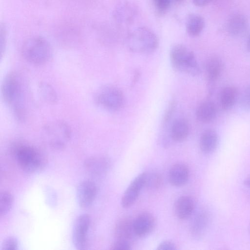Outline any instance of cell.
I'll return each instance as SVG.
<instances>
[{"instance_id":"5","label":"cell","mask_w":250,"mask_h":250,"mask_svg":"<svg viewBox=\"0 0 250 250\" xmlns=\"http://www.w3.org/2000/svg\"><path fill=\"white\" fill-rule=\"evenodd\" d=\"M169 56L171 65L175 70L191 76L200 73V68L194 53L185 45H173L170 50Z\"/></svg>"},{"instance_id":"16","label":"cell","mask_w":250,"mask_h":250,"mask_svg":"<svg viewBox=\"0 0 250 250\" xmlns=\"http://www.w3.org/2000/svg\"><path fill=\"white\" fill-rule=\"evenodd\" d=\"M248 21L246 17L241 14H235L229 19L226 24L227 32L233 36L243 34L247 30Z\"/></svg>"},{"instance_id":"8","label":"cell","mask_w":250,"mask_h":250,"mask_svg":"<svg viewBox=\"0 0 250 250\" xmlns=\"http://www.w3.org/2000/svg\"><path fill=\"white\" fill-rule=\"evenodd\" d=\"M90 225V218L88 214H81L77 218L72 232V241L76 249L82 250L86 249Z\"/></svg>"},{"instance_id":"15","label":"cell","mask_w":250,"mask_h":250,"mask_svg":"<svg viewBox=\"0 0 250 250\" xmlns=\"http://www.w3.org/2000/svg\"><path fill=\"white\" fill-rule=\"evenodd\" d=\"M109 166L108 160L101 156L89 157L84 163L86 171L90 175L96 176L104 174L107 170Z\"/></svg>"},{"instance_id":"12","label":"cell","mask_w":250,"mask_h":250,"mask_svg":"<svg viewBox=\"0 0 250 250\" xmlns=\"http://www.w3.org/2000/svg\"><path fill=\"white\" fill-rule=\"evenodd\" d=\"M154 216L148 212H144L133 221V229L135 234L138 237H144L150 233L155 226Z\"/></svg>"},{"instance_id":"37","label":"cell","mask_w":250,"mask_h":250,"mask_svg":"<svg viewBox=\"0 0 250 250\" xmlns=\"http://www.w3.org/2000/svg\"><path fill=\"white\" fill-rule=\"evenodd\" d=\"M247 47L248 51L250 53V35L249 36L247 41Z\"/></svg>"},{"instance_id":"32","label":"cell","mask_w":250,"mask_h":250,"mask_svg":"<svg viewBox=\"0 0 250 250\" xmlns=\"http://www.w3.org/2000/svg\"><path fill=\"white\" fill-rule=\"evenodd\" d=\"M112 250H130L131 249L129 241L124 240H116L110 246Z\"/></svg>"},{"instance_id":"19","label":"cell","mask_w":250,"mask_h":250,"mask_svg":"<svg viewBox=\"0 0 250 250\" xmlns=\"http://www.w3.org/2000/svg\"><path fill=\"white\" fill-rule=\"evenodd\" d=\"M222 60L218 56H211L206 61L205 68L207 76L210 81L217 80L221 75L224 68Z\"/></svg>"},{"instance_id":"21","label":"cell","mask_w":250,"mask_h":250,"mask_svg":"<svg viewBox=\"0 0 250 250\" xmlns=\"http://www.w3.org/2000/svg\"><path fill=\"white\" fill-rule=\"evenodd\" d=\"M205 25L204 18L197 14H189L186 20V27L188 35L192 37H196L200 35Z\"/></svg>"},{"instance_id":"38","label":"cell","mask_w":250,"mask_h":250,"mask_svg":"<svg viewBox=\"0 0 250 250\" xmlns=\"http://www.w3.org/2000/svg\"><path fill=\"white\" fill-rule=\"evenodd\" d=\"M184 0H175V1L178 3H181Z\"/></svg>"},{"instance_id":"24","label":"cell","mask_w":250,"mask_h":250,"mask_svg":"<svg viewBox=\"0 0 250 250\" xmlns=\"http://www.w3.org/2000/svg\"><path fill=\"white\" fill-rule=\"evenodd\" d=\"M237 88L233 85L224 87L220 94V103L222 109L225 110L230 109L235 104L238 98Z\"/></svg>"},{"instance_id":"26","label":"cell","mask_w":250,"mask_h":250,"mask_svg":"<svg viewBox=\"0 0 250 250\" xmlns=\"http://www.w3.org/2000/svg\"><path fill=\"white\" fill-rule=\"evenodd\" d=\"M12 195L8 191H2L0 195V216H5L10 210L13 204Z\"/></svg>"},{"instance_id":"6","label":"cell","mask_w":250,"mask_h":250,"mask_svg":"<svg viewBox=\"0 0 250 250\" xmlns=\"http://www.w3.org/2000/svg\"><path fill=\"white\" fill-rule=\"evenodd\" d=\"M94 100L99 106L110 111L119 110L125 103L122 91L112 85H104L100 87L95 94Z\"/></svg>"},{"instance_id":"3","label":"cell","mask_w":250,"mask_h":250,"mask_svg":"<svg viewBox=\"0 0 250 250\" xmlns=\"http://www.w3.org/2000/svg\"><path fill=\"white\" fill-rule=\"evenodd\" d=\"M21 53L28 62L34 64H42L50 59L52 48L50 43L44 37L35 36L28 38L23 42Z\"/></svg>"},{"instance_id":"7","label":"cell","mask_w":250,"mask_h":250,"mask_svg":"<svg viewBox=\"0 0 250 250\" xmlns=\"http://www.w3.org/2000/svg\"><path fill=\"white\" fill-rule=\"evenodd\" d=\"M42 133L48 140L49 145L56 149L63 148L71 136L69 125L60 120L46 124L42 128Z\"/></svg>"},{"instance_id":"30","label":"cell","mask_w":250,"mask_h":250,"mask_svg":"<svg viewBox=\"0 0 250 250\" xmlns=\"http://www.w3.org/2000/svg\"><path fill=\"white\" fill-rule=\"evenodd\" d=\"M18 247L17 239L13 236L7 237L5 239L1 245L2 250H17Z\"/></svg>"},{"instance_id":"29","label":"cell","mask_w":250,"mask_h":250,"mask_svg":"<svg viewBox=\"0 0 250 250\" xmlns=\"http://www.w3.org/2000/svg\"><path fill=\"white\" fill-rule=\"evenodd\" d=\"M240 105L244 110L250 111V85L247 86L242 93Z\"/></svg>"},{"instance_id":"13","label":"cell","mask_w":250,"mask_h":250,"mask_svg":"<svg viewBox=\"0 0 250 250\" xmlns=\"http://www.w3.org/2000/svg\"><path fill=\"white\" fill-rule=\"evenodd\" d=\"M211 214L208 210H202L195 216L191 231L196 238L202 237L206 233L211 223Z\"/></svg>"},{"instance_id":"9","label":"cell","mask_w":250,"mask_h":250,"mask_svg":"<svg viewBox=\"0 0 250 250\" xmlns=\"http://www.w3.org/2000/svg\"><path fill=\"white\" fill-rule=\"evenodd\" d=\"M137 13L136 6L130 1L123 0L119 2L113 11V18L119 25H127L133 21Z\"/></svg>"},{"instance_id":"20","label":"cell","mask_w":250,"mask_h":250,"mask_svg":"<svg viewBox=\"0 0 250 250\" xmlns=\"http://www.w3.org/2000/svg\"><path fill=\"white\" fill-rule=\"evenodd\" d=\"M217 114V109L215 104L210 101L202 103L196 111L197 119L201 122L208 123L212 121Z\"/></svg>"},{"instance_id":"25","label":"cell","mask_w":250,"mask_h":250,"mask_svg":"<svg viewBox=\"0 0 250 250\" xmlns=\"http://www.w3.org/2000/svg\"><path fill=\"white\" fill-rule=\"evenodd\" d=\"M39 92L42 99L48 104H54L58 100L54 89L46 83H42L40 84Z\"/></svg>"},{"instance_id":"10","label":"cell","mask_w":250,"mask_h":250,"mask_svg":"<svg viewBox=\"0 0 250 250\" xmlns=\"http://www.w3.org/2000/svg\"><path fill=\"white\" fill-rule=\"evenodd\" d=\"M146 172L136 176L125 190L121 199V205L124 208H128L136 202L141 189L145 187Z\"/></svg>"},{"instance_id":"2","label":"cell","mask_w":250,"mask_h":250,"mask_svg":"<svg viewBox=\"0 0 250 250\" xmlns=\"http://www.w3.org/2000/svg\"><path fill=\"white\" fill-rule=\"evenodd\" d=\"M12 153L20 168L29 173L41 171L46 164V158L35 147L22 143L17 144L12 148Z\"/></svg>"},{"instance_id":"1","label":"cell","mask_w":250,"mask_h":250,"mask_svg":"<svg viewBox=\"0 0 250 250\" xmlns=\"http://www.w3.org/2000/svg\"><path fill=\"white\" fill-rule=\"evenodd\" d=\"M26 89L22 76L16 72L8 73L1 85L3 100L10 106L15 116L20 121L24 120L26 116Z\"/></svg>"},{"instance_id":"34","label":"cell","mask_w":250,"mask_h":250,"mask_svg":"<svg viewBox=\"0 0 250 250\" xmlns=\"http://www.w3.org/2000/svg\"><path fill=\"white\" fill-rule=\"evenodd\" d=\"M157 249L159 250H176L177 248L176 244L173 242L165 240L159 244Z\"/></svg>"},{"instance_id":"17","label":"cell","mask_w":250,"mask_h":250,"mask_svg":"<svg viewBox=\"0 0 250 250\" xmlns=\"http://www.w3.org/2000/svg\"><path fill=\"white\" fill-rule=\"evenodd\" d=\"M195 207V201L191 197L182 196L179 197L175 203V212L180 219H186L192 214Z\"/></svg>"},{"instance_id":"31","label":"cell","mask_w":250,"mask_h":250,"mask_svg":"<svg viewBox=\"0 0 250 250\" xmlns=\"http://www.w3.org/2000/svg\"><path fill=\"white\" fill-rule=\"evenodd\" d=\"M7 30L4 24H1L0 27V56L2 57L6 45Z\"/></svg>"},{"instance_id":"23","label":"cell","mask_w":250,"mask_h":250,"mask_svg":"<svg viewBox=\"0 0 250 250\" xmlns=\"http://www.w3.org/2000/svg\"><path fill=\"white\" fill-rule=\"evenodd\" d=\"M189 131V127L188 121L183 118H178L172 124L170 136L174 141L180 142L187 138Z\"/></svg>"},{"instance_id":"22","label":"cell","mask_w":250,"mask_h":250,"mask_svg":"<svg viewBox=\"0 0 250 250\" xmlns=\"http://www.w3.org/2000/svg\"><path fill=\"white\" fill-rule=\"evenodd\" d=\"M114 234L116 240L129 241L135 234L133 229V221L128 218L119 220L116 224Z\"/></svg>"},{"instance_id":"36","label":"cell","mask_w":250,"mask_h":250,"mask_svg":"<svg viewBox=\"0 0 250 250\" xmlns=\"http://www.w3.org/2000/svg\"><path fill=\"white\" fill-rule=\"evenodd\" d=\"M243 185L246 190L250 194V174L245 179Z\"/></svg>"},{"instance_id":"28","label":"cell","mask_w":250,"mask_h":250,"mask_svg":"<svg viewBox=\"0 0 250 250\" xmlns=\"http://www.w3.org/2000/svg\"><path fill=\"white\" fill-rule=\"evenodd\" d=\"M155 11L159 16L164 15L169 8L171 0H151Z\"/></svg>"},{"instance_id":"14","label":"cell","mask_w":250,"mask_h":250,"mask_svg":"<svg viewBox=\"0 0 250 250\" xmlns=\"http://www.w3.org/2000/svg\"><path fill=\"white\" fill-rule=\"evenodd\" d=\"M189 177V169L187 165L183 163H177L170 168L168 179L170 184L174 187L184 185Z\"/></svg>"},{"instance_id":"35","label":"cell","mask_w":250,"mask_h":250,"mask_svg":"<svg viewBox=\"0 0 250 250\" xmlns=\"http://www.w3.org/2000/svg\"><path fill=\"white\" fill-rule=\"evenodd\" d=\"M213 0H192L193 3L194 5L198 7H204L209 3Z\"/></svg>"},{"instance_id":"11","label":"cell","mask_w":250,"mask_h":250,"mask_svg":"<svg viewBox=\"0 0 250 250\" xmlns=\"http://www.w3.org/2000/svg\"><path fill=\"white\" fill-rule=\"evenodd\" d=\"M97 193V188L92 181H82L77 187V198L80 207L87 208L94 202Z\"/></svg>"},{"instance_id":"4","label":"cell","mask_w":250,"mask_h":250,"mask_svg":"<svg viewBox=\"0 0 250 250\" xmlns=\"http://www.w3.org/2000/svg\"><path fill=\"white\" fill-rule=\"evenodd\" d=\"M126 43L128 48L133 52L149 54L157 49L159 40L153 31L142 26L134 29L128 34Z\"/></svg>"},{"instance_id":"39","label":"cell","mask_w":250,"mask_h":250,"mask_svg":"<svg viewBox=\"0 0 250 250\" xmlns=\"http://www.w3.org/2000/svg\"><path fill=\"white\" fill-rule=\"evenodd\" d=\"M248 232H249V235L250 238V224L248 227Z\"/></svg>"},{"instance_id":"18","label":"cell","mask_w":250,"mask_h":250,"mask_svg":"<svg viewBox=\"0 0 250 250\" xmlns=\"http://www.w3.org/2000/svg\"><path fill=\"white\" fill-rule=\"evenodd\" d=\"M218 143V134L213 129H208L204 130L200 136L199 146L201 150L204 153L213 152L216 148Z\"/></svg>"},{"instance_id":"33","label":"cell","mask_w":250,"mask_h":250,"mask_svg":"<svg viewBox=\"0 0 250 250\" xmlns=\"http://www.w3.org/2000/svg\"><path fill=\"white\" fill-rule=\"evenodd\" d=\"M176 108V102L174 100H172L165 113L163 118V123L167 124L173 116V113Z\"/></svg>"},{"instance_id":"27","label":"cell","mask_w":250,"mask_h":250,"mask_svg":"<svg viewBox=\"0 0 250 250\" xmlns=\"http://www.w3.org/2000/svg\"><path fill=\"white\" fill-rule=\"evenodd\" d=\"M162 178L158 173H146L145 187L154 189L159 188L162 185Z\"/></svg>"}]
</instances>
